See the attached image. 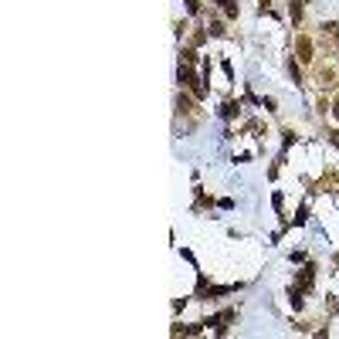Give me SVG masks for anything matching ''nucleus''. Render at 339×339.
Listing matches in <instances>:
<instances>
[{"label": "nucleus", "mask_w": 339, "mask_h": 339, "mask_svg": "<svg viewBox=\"0 0 339 339\" xmlns=\"http://www.w3.org/2000/svg\"><path fill=\"white\" fill-rule=\"evenodd\" d=\"M180 85H187V89H190L197 99H203V85H200V78L193 75L190 65H180Z\"/></svg>", "instance_id": "1"}, {"label": "nucleus", "mask_w": 339, "mask_h": 339, "mask_svg": "<svg viewBox=\"0 0 339 339\" xmlns=\"http://www.w3.org/2000/svg\"><path fill=\"white\" fill-rule=\"evenodd\" d=\"M231 319H234V309H224V312H217V316L210 319V322H203V326H217V332L224 336V322H231Z\"/></svg>", "instance_id": "2"}, {"label": "nucleus", "mask_w": 339, "mask_h": 339, "mask_svg": "<svg viewBox=\"0 0 339 339\" xmlns=\"http://www.w3.org/2000/svg\"><path fill=\"white\" fill-rule=\"evenodd\" d=\"M295 51H299V61H312V58H316V51H312V41H309V37H299Z\"/></svg>", "instance_id": "3"}, {"label": "nucleus", "mask_w": 339, "mask_h": 339, "mask_svg": "<svg viewBox=\"0 0 339 339\" xmlns=\"http://www.w3.org/2000/svg\"><path fill=\"white\" fill-rule=\"evenodd\" d=\"M200 329H203V322L200 326H173V336H197Z\"/></svg>", "instance_id": "4"}, {"label": "nucleus", "mask_w": 339, "mask_h": 339, "mask_svg": "<svg viewBox=\"0 0 339 339\" xmlns=\"http://www.w3.org/2000/svg\"><path fill=\"white\" fill-rule=\"evenodd\" d=\"M217 7H221L227 17H237V0H217Z\"/></svg>", "instance_id": "5"}, {"label": "nucleus", "mask_w": 339, "mask_h": 339, "mask_svg": "<svg viewBox=\"0 0 339 339\" xmlns=\"http://www.w3.org/2000/svg\"><path fill=\"white\" fill-rule=\"evenodd\" d=\"M288 11H292V21H302V4H292Z\"/></svg>", "instance_id": "6"}, {"label": "nucleus", "mask_w": 339, "mask_h": 339, "mask_svg": "<svg viewBox=\"0 0 339 339\" xmlns=\"http://www.w3.org/2000/svg\"><path fill=\"white\" fill-rule=\"evenodd\" d=\"M237 109H241V105H237V102H227V105H224V115H227V119H231V115H234Z\"/></svg>", "instance_id": "7"}, {"label": "nucleus", "mask_w": 339, "mask_h": 339, "mask_svg": "<svg viewBox=\"0 0 339 339\" xmlns=\"http://www.w3.org/2000/svg\"><path fill=\"white\" fill-rule=\"evenodd\" d=\"M305 217H309V210H305V207H299V214H295V224H305Z\"/></svg>", "instance_id": "8"}, {"label": "nucleus", "mask_w": 339, "mask_h": 339, "mask_svg": "<svg viewBox=\"0 0 339 339\" xmlns=\"http://www.w3.org/2000/svg\"><path fill=\"white\" fill-rule=\"evenodd\" d=\"M210 34H217V37L224 34V27H221V21H210Z\"/></svg>", "instance_id": "9"}, {"label": "nucleus", "mask_w": 339, "mask_h": 339, "mask_svg": "<svg viewBox=\"0 0 339 339\" xmlns=\"http://www.w3.org/2000/svg\"><path fill=\"white\" fill-rule=\"evenodd\" d=\"M332 115H336V119H339V102H336V109H332Z\"/></svg>", "instance_id": "10"}, {"label": "nucleus", "mask_w": 339, "mask_h": 339, "mask_svg": "<svg viewBox=\"0 0 339 339\" xmlns=\"http://www.w3.org/2000/svg\"><path fill=\"white\" fill-rule=\"evenodd\" d=\"M336 34H339V31H336Z\"/></svg>", "instance_id": "11"}]
</instances>
